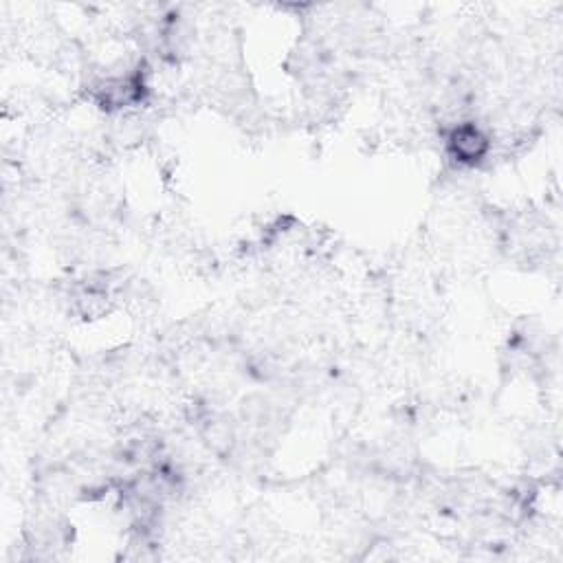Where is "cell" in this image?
<instances>
[{
	"label": "cell",
	"mask_w": 563,
	"mask_h": 563,
	"mask_svg": "<svg viewBox=\"0 0 563 563\" xmlns=\"http://www.w3.org/2000/svg\"><path fill=\"white\" fill-rule=\"evenodd\" d=\"M446 150L460 165H477L490 152V136L475 121H460L446 132Z\"/></svg>",
	"instance_id": "cell-1"
}]
</instances>
